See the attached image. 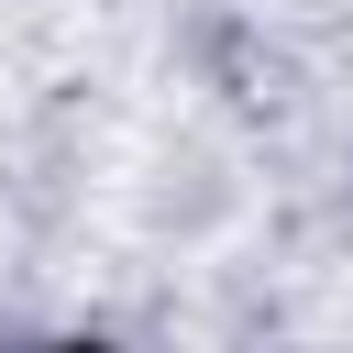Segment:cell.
Here are the masks:
<instances>
[{
  "instance_id": "obj_1",
  "label": "cell",
  "mask_w": 353,
  "mask_h": 353,
  "mask_svg": "<svg viewBox=\"0 0 353 353\" xmlns=\"http://www.w3.org/2000/svg\"><path fill=\"white\" fill-rule=\"evenodd\" d=\"M66 353H88V342H66Z\"/></svg>"
}]
</instances>
